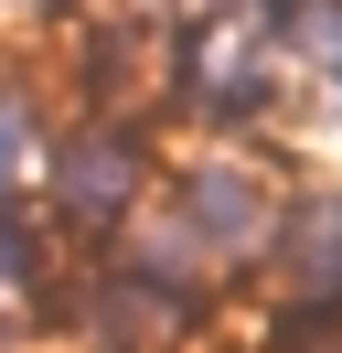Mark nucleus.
<instances>
[{"label":"nucleus","mask_w":342,"mask_h":353,"mask_svg":"<svg viewBox=\"0 0 342 353\" xmlns=\"http://www.w3.org/2000/svg\"><path fill=\"white\" fill-rule=\"evenodd\" d=\"M32 268H43V246H32V214H21V203L0 193V289H21Z\"/></svg>","instance_id":"20e7f679"},{"label":"nucleus","mask_w":342,"mask_h":353,"mask_svg":"<svg viewBox=\"0 0 342 353\" xmlns=\"http://www.w3.org/2000/svg\"><path fill=\"white\" fill-rule=\"evenodd\" d=\"M43 182H54L64 225L75 236H107V225L139 214V182H150V139L128 118H75V129L43 150Z\"/></svg>","instance_id":"f257e3e1"},{"label":"nucleus","mask_w":342,"mask_h":353,"mask_svg":"<svg viewBox=\"0 0 342 353\" xmlns=\"http://www.w3.org/2000/svg\"><path fill=\"white\" fill-rule=\"evenodd\" d=\"M21 161H32V108L0 86V193H11V172H21Z\"/></svg>","instance_id":"39448f33"},{"label":"nucleus","mask_w":342,"mask_h":353,"mask_svg":"<svg viewBox=\"0 0 342 353\" xmlns=\"http://www.w3.org/2000/svg\"><path fill=\"white\" fill-rule=\"evenodd\" d=\"M171 225H182L203 257H268L278 193H268V172H256V161H203V172H182Z\"/></svg>","instance_id":"f03ea898"},{"label":"nucleus","mask_w":342,"mask_h":353,"mask_svg":"<svg viewBox=\"0 0 342 353\" xmlns=\"http://www.w3.org/2000/svg\"><path fill=\"white\" fill-rule=\"evenodd\" d=\"M268 268H278V289H289V300L342 310V182H299V193L278 203Z\"/></svg>","instance_id":"7ed1b4c3"}]
</instances>
